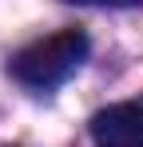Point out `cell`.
<instances>
[{"label": "cell", "mask_w": 143, "mask_h": 147, "mask_svg": "<svg viewBox=\"0 0 143 147\" xmlns=\"http://www.w3.org/2000/svg\"><path fill=\"white\" fill-rule=\"evenodd\" d=\"M84 56H88V36L80 28H64V32H52L44 40L20 48L8 68L28 88H56L84 64Z\"/></svg>", "instance_id": "6da1fadb"}, {"label": "cell", "mask_w": 143, "mask_h": 147, "mask_svg": "<svg viewBox=\"0 0 143 147\" xmlns=\"http://www.w3.org/2000/svg\"><path fill=\"white\" fill-rule=\"evenodd\" d=\"M95 147H143V99H123L92 115Z\"/></svg>", "instance_id": "7a4b0ae2"}, {"label": "cell", "mask_w": 143, "mask_h": 147, "mask_svg": "<svg viewBox=\"0 0 143 147\" xmlns=\"http://www.w3.org/2000/svg\"><path fill=\"white\" fill-rule=\"evenodd\" d=\"M76 4H107V8H131L139 0H76Z\"/></svg>", "instance_id": "3957f363"}]
</instances>
